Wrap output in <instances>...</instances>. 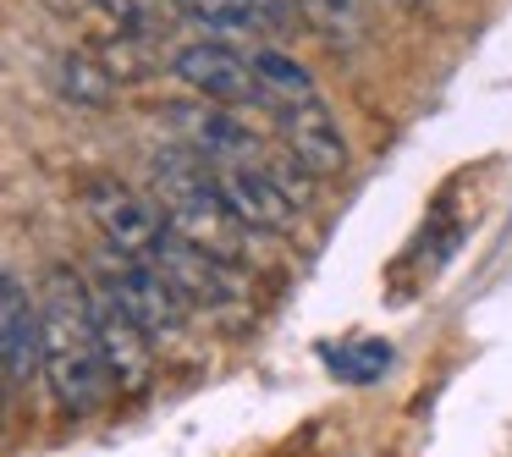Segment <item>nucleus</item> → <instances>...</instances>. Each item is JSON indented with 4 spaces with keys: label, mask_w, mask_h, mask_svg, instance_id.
Instances as JSON below:
<instances>
[{
    "label": "nucleus",
    "mask_w": 512,
    "mask_h": 457,
    "mask_svg": "<svg viewBox=\"0 0 512 457\" xmlns=\"http://www.w3.org/2000/svg\"><path fill=\"white\" fill-rule=\"evenodd\" d=\"M39 309H45V380L50 397L67 419H89L105 402L111 369L100 353V331H94V309H89V281H78L67 265L45 270L39 287Z\"/></svg>",
    "instance_id": "f257e3e1"
},
{
    "label": "nucleus",
    "mask_w": 512,
    "mask_h": 457,
    "mask_svg": "<svg viewBox=\"0 0 512 457\" xmlns=\"http://www.w3.org/2000/svg\"><path fill=\"white\" fill-rule=\"evenodd\" d=\"M149 188H155V204L166 215V226H177L182 237L215 248L226 259H243V232L248 226L232 215L221 182H215V166L204 155L182 149H160L149 155Z\"/></svg>",
    "instance_id": "f03ea898"
},
{
    "label": "nucleus",
    "mask_w": 512,
    "mask_h": 457,
    "mask_svg": "<svg viewBox=\"0 0 512 457\" xmlns=\"http://www.w3.org/2000/svg\"><path fill=\"white\" fill-rule=\"evenodd\" d=\"M89 276L105 281V287L133 309V320L144 325L149 336H171L188 320V298L171 287V276L155 265V254H122V248L105 243V254H94Z\"/></svg>",
    "instance_id": "7ed1b4c3"
},
{
    "label": "nucleus",
    "mask_w": 512,
    "mask_h": 457,
    "mask_svg": "<svg viewBox=\"0 0 512 457\" xmlns=\"http://www.w3.org/2000/svg\"><path fill=\"white\" fill-rule=\"evenodd\" d=\"M155 265L171 276V287L188 298V309H232L243 298V276H237V259L215 254V248L182 237L177 226H166L155 243Z\"/></svg>",
    "instance_id": "20e7f679"
},
{
    "label": "nucleus",
    "mask_w": 512,
    "mask_h": 457,
    "mask_svg": "<svg viewBox=\"0 0 512 457\" xmlns=\"http://www.w3.org/2000/svg\"><path fill=\"white\" fill-rule=\"evenodd\" d=\"M89 309H94V331H100V353H105V369H111V386L122 391V397L149 391V375H155L149 342H155V336H149L144 325L133 320V309L94 276H89Z\"/></svg>",
    "instance_id": "39448f33"
},
{
    "label": "nucleus",
    "mask_w": 512,
    "mask_h": 457,
    "mask_svg": "<svg viewBox=\"0 0 512 457\" xmlns=\"http://www.w3.org/2000/svg\"><path fill=\"white\" fill-rule=\"evenodd\" d=\"M83 210H89L94 232L122 254H155L160 232H166L160 204H149L144 193H133L116 177H83Z\"/></svg>",
    "instance_id": "423d86ee"
},
{
    "label": "nucleus",
    "mask_w": 512,
    "mask_h": 457,
    "mask_svg": "<svg viewBox=\"0 0 512 457\" xmlns=\"http://www.w3.org/2000/svg\"><path fill=\"white\" fill-rule=\"evenodd\" d=\"M171 72L188 83L193 94L221 105H265V89H259V72L243 50H232L221 34L215 39H193L171 56Z\"/></svg>",
    "instance_id": "0eeeda50"
},
{
    "label": "nucleus",
    "mask_w": 512,
    "mask_h": 457,
    "mask_svg": "<svg viewBox=\"0 0 512 457\" xmlns=\"http://www.w3.org/2000/svg\"><path fill=\"white\" fill-rule=\"evenodd\" d=\"M276 127H281V144H287V155H292V166L303 171V177H320V182H331V177H342L347 171V138H342V127H336V116H331V105L314 94V100H303V105H287V111H276Z\"/></svg>",
    "instance_id": "6e6552de"
},
{
    "label": "nucleus",
    "mask_w": 512,
    "mask_h": 457,
    "mask_svg": "<svg viewBox=\"0 0 512 457\" xmlns=\"http://www.w3.org/2000/svg\"><path fill=\"white\" fill-rule=\"evenodd\" d=\"M171 111V127H177V138L193 149V155H204L210 166H232V160H259V138L254 127L243 122V116L232 111V105L221 100H193V105H166Z\"/></svg>",
    "instance_id": "1a4fd4ad"
},
{
    "label": "nucleus",
    "mask_w": 512,
    "mask_h": 457,
    "mask_svg": "<svg viewBox=\"0 0 512 457\" xmlns=\"http://www.w3.org/2000/svg\"><path fill=\"white\" fill-rule=\"evenodd\" d=\"M215 182H221L232 215L248 226V232H287L298 199L287 193V182L276 171H265L259 160H232V166H215Z\"/></svg>",
    "instance_id": "9d476101"
},
{
    "label": "nucleus",
    "mask_w": 512,
    "mask_h": 457,
    "mask_svg": "<svg viewBox=\"0 0 512 457\" xmlns=\"http://www.w3.org/2000/svg\"><path fill=\"white\" fill-rule=\"evenodd\" d=\"M0 358H6V380L12 386L45 375V309L28 298V287L12 270L0 281Z\"/></svg>",
    "instance_id": "9b49d317"
},
{
    "label": "nucleus",
    "mask_w": 512,
    "mask_h": 457,
    "mask_svg": "<svg viewBox=\"0 0 512 457\" xmlns=\"http://www.w3.org/2000/svg\"><path fill=\"white\" fill-rule=\"evenodd\" d=\"M182 23H199L210 34L232 39V34H287L298 17V0H177Z\"/></svg>",
    "instance_id": "f8f14e48"
},
{
    "label": "nucleus",
    "mask_w": 512,
    "mask_h": 457,
    "mask_svg": "<svg viewBox=\"0 0 512 457\" xmlns=\"http://www.w3.org/2000/svg\"><path fill=\"white\" fill-rule=\"evenodd\" d=\"M50 78H56V94L72 105V111H105V105L116 100V89H122V83L111 78V67H105L89 45L67 50V56L56 61V72H50Z\"/></svg>",
    "instance_id": "ddd939ff"
},
{
    "label": "nucleus",
    "mask_w": 512,
    "mask_h": 457,
    "mask_svg": "<svg viewBox=\"0 0 512 457\" xmlns=\"http://www.w3.org/2000/svg\"><path fill=\"white\" fill-rule=\"evenodd\" d=\"M248 61H254V72H259V89H265V111H287V105H303V100H314V78H309V67L303 61H292L287 50H276V45H254L248 50Z\"/></svg>",
    "instance_id": "4468645a"
},
{
    "label": "nucleus",
    "mask_w": 512,
    "mask_h": 457,
    "mask_svg": "<svg viewBox=\"0 0 512 457\" xmlns=\"http://www.w3.org/2000/svg\"><path fill=\"white\" fill-rule=\"evenodd\" d=\"M298 17L309 34H320L331 50H353L369 34L364 0H298Z\"/></svg>",
    "instance_id": "2eb2a0df"
},
{
    "label": "nucleus",
    "mask_w": 512,
    "mask_h": 457,
    "mask_svg": "<svg viewBox=\"0 0 512 457\" xmlns=\"http://www.w3.org/2000/svg\"><path fill=\"white\" fill-rule=\"evenodd\" d=\"M155 45H160V39L133 34V28H116V23H111V34H94V39H89V50L105 61V67H111L116 83H144V78H155Z\"/></svg>",
    "instance_id": "dca6fc26"
},
{
    "label": "nucleus",
    "mask_w": 512,
    "mask_h": 457,
    "mask_svg": "<svg viewBox=\"0 0 512 457\" xmlns=\"http://www.w3.org/2000/svg\"><path fill=\"white\" fill-rule=\"evenodd\" d=\"M94 12L111 17L116 28H133V34H149V39H166L182 23L177 0H94Z\"/></svg>",
    "instance_id": "f3484780"
},
{
    "label": "nucleus",
    "mask_w": 512,
    "mask_h": 457,
    "mask_svg": "<svg viewBox=\"0 0 512 457\" xmlns=\"http://www.w3.org/2000/svg\"><path fill=\"white\" fill-rule=\"evenodd\" d=\"M386 358L391 353L380 342H358V347H342V353L331 347V369H342V380H375L386 369Z\"/></svg>",
    "instance_id": "a211bd4d"
},
{
    "label": "nucleus",
    "mask_w": 512,
    "mask_h": 457,
    "mask_svg": "<svg viewBox=\"0 0 512 457\" xmlns=\"http://www.w3.org/2000/svg\"><path fill=\"white\" fill-rule=\"evenodd\" d=\"M45 6H50L56 17H78L83 6H94V0H45Z\"/></svg>",
    "instance_id": "6ab92c4d"
},
{
    "label": "nucleus",
    "mask_w": 512,
    "mask_h": 457,
    "mask_svg": "<svg viewBox=\"0 0 512 457\" xmlns=\"http://www.w3.org/2000/svg\"><path fill=\"white\" fill-rule=\"evenodd\" d=\"M402 12H424V6H430V0H397Z\"/></svg>",
    "instance_id": "aec40b11"
}]
</instances>
